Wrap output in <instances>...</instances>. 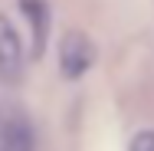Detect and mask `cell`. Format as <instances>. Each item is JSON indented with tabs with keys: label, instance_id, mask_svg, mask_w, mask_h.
Segmentation results:
<instances>
[{
	"label": "cell",
	"instance_id": "obj_4",
	"mask_svg": "<svg viewBox=\"0 0 154 151\" xmlns=\"http://www.w3.org/2000/svg\"><path fill=\"white\" fill-rule=\"evenodd\" d=\"M0 151H33V128L23 118H10L7 128H3Z\"/></svg>",
	"mask_w": 154,
	"mask_h": 151
},
{
	"label": "cell",
	"instance_id": "obj_1",
	"mask_svg": "<svg viewBox=\"0 0 154 151\" xmlns=\"http://www.w3.org/2000/svg\"><path fill=\"white\" fill-rule=\"evenodd\" d=\"M95 59H98V49H95L89 33H82V30L62 33V39H59V72H62V79H69V82L82 79L95 66Z\"/></svg>",
	"mask_w": 154,
	"mask_h": 151
},
{
	"label": "cell",
	"instance_id": "obj_5",
	"mask_svg": "<svg viewBox=\"0 0 154 151\" xmlns=\"http://www.w3.org/2000/svg\"><path fill=\"white\" fill-rule=\"evenodd\" d=\"M128 151H154V131H151V128L138 131V135L128 141Z\"/></svg>",
	"mask_w": 154,
	"mask_h": 151
},
{
	"label": "cell",
	"instance_id": "obj_3",
	"mask_svg": "<svg viewBox=\"0 0 154 151\" xmlns=\"http://www.w3.org/2000/svg\"><path fill=\"white\" fill-rule=\"evenodd\" d=\"M26 27H30V36H33V56L39 59L46 53V39H49V27H53V10L46 0H17Z\"/></svg>",
	"mask_w": 154,
	"mask_h": 151
},
{
	"label": "cell",
	"instance_id": "obj_2",
	"mask_svg": "<svg viewBox=\"0 0 154 151\" xmlns=\"http://www.w3.org/2000/svg\"><path fill=\"white\" fill-rule=\"evenodd\" d=\"M23 39L17 27L0 13V79L3 82H20L23 79Z\"/></svg>",
	"mask_w": 154,
	"mask_h": 151
}]
</instances>
